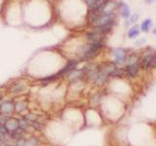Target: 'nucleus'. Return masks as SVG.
Instances as JSON below:
<instances>
[{
	"label": "nucleus",
	"mask_w": 156,
	"mask_h": 146,
	"mask_svg": "<svg viewBox=\"0 0 156 146\" xmlns=\"http://www.w3.org/2000/svg\"><path fill=\"white\" fill-rule=\"evenodd\" d=\"M152 63H153V65L156 67V55H155L154 57H153V61H152Z\"/></svg>",
	"instance_id": "6ab92c4d"
},
{
	"label": "nucleus",
	"mask_w": 156,
	"mask_h": 146,
	"mask_svg": "<svg viewBox=\"0 0 156 146\" xmlns=\"http://www.w3.org/2000/svg\"><path fill=\"white\" fill-rule=\"evenodd\" d=\"M153 54H147L145 55L141 61V66H143L144 69H148L150 67V65L152 64V61H153Z\"/></svg>",
	"instance_id": "39448f33"
},
{
	"label": "nucleus",
	"mask_w": 156,
	"mask_h": 146,
	"mask_svg": "<svg viewBox=\"0 0 156 146\" xmlns=\"http://www.w3.org/2000/svg\"><path fill=\"white\" fill-rule=\"evenodd\" d=\"M140 26H138V24H136V26H134L129 30L128 36L130 38H136L140 35Z\"/></svg>",
	"instance_id": "9d476101"
},
{
	"label": "nucleus",
	"mask_w": 156,
	"mask_h": 146,
	"mask_svg": "<svg viewBox=\"0 0 156 146\" xmlns=\"http://www.w3.org/2000/svg\"><path fill=\"white\" fill-rule=\"evenodd\" d=\"M144 43H145V39H144V38H141V39H140V40L136 41L135 45H136V46H140V45H143V44H144Z\"/></svg>",
	"instance_id": "f3484780"
},
{
	"label": "nucleus",
	"mask_w": 156,
	"mask_h": 146,
	"mask_svg": "<svg viewBox=\"0 0 156 146\" xmlns=\"http://www.w3.org/2000/svg\"><path fill=\"white\" fill-rule=\"evenodd\" d=\"M27 140L24 139V137L17 139L16 146H27Z\"/></svg>",
	"instance_id": "2eb2a0df"
},
{
	"label": "nucleus",
	"mask_w": 156,
	"mask_h": 146,
	"mask_svg": "<svg viewBox=\"0 0 156 146\" xmlns=\"http://www.w3.org/2000/svg\"><path fill=\"white\" fill-rule=\"evenodd\" d=\"M36 143H37V139H36V137H31L29 140H27V144L36 145Z\"/></svg>",
	"instance_id": "dca6fc26"
},
{
	"label": "nucleus",
	"mask_w": 156,
	"mask_h": 146,
	"mask_svg": "<svg viewBox=\"0 0 156 146\" xmlns=\"http://www.w3.org/2000/svg\"><path fill=\"white\" fill-rule=\"evenodd\" d=\"M27 103L23 101H21V102H17L16 104H15V109H16L18 112H23L27 110Z\"/></svg>",
	"instance_id": "9b49d317"
},
{
	"label": "nucleus",
	"mask_w": 156,
	"mask_h": 146,
	"mask_svg": "<svg viewBox=\"0 0 156 146\" xmlns=\"http://www.w3.org/2000/svg\"><path fill=\"white\" fill-rule=\"evenodd\" d=\"M152 26V21H151L150 19H146L144 21L141 23L140 24V30L144 31V32H148V30L151 28Z\"/></svg>",
	"instance_id": "1a4fd4ad"
},
{
	"label": "nucleus",
	"mask_w": 156,
	"mask_h": 146,
	"mask_svg": "<svg viewBox=\"0 0 156 146\" xmlns=\"http://www.w3.org/2000/svg\"><path fill=\"white\" fill-rule=\"evenodd\" d=\"M77 65H78V61H74V60H73V61H69L67 62V64L65 67H63L61 71H58L57 74H56L57 78L58 79V78H61L62 76L68 74V73H70L72 70L76 69Z\"/></svg>",
	"instance_id": "f257e3e1"
},
{
	"label": "nucleus",
	"mask_w": 156,
	"mask_h": 146,
	"mask_svg": "<svg viewBox=\"0 0 156 146\" xmlns=\"http://www.w3.org/2000/svg\"><path fill=\"white\" fill-rule=\"evenodd\" d=\"M124 74V70L121 69V68H115V69L112 71V73L110 74V76H113V77H122Z\"/></svg>",
	"instance_id": "f8f14e48"
},
{
	"label": "nucleus",
	"mask_w": 156,
	"mask_h": 146,
	"mask_svg": "<svg viewBox=\"0 0 156 146\" xmlns=\"http://www.w3.org/2000/svg\"><path fill=\"white\" fill-rule=\"evenodd\" d=\"M119 8L121 10V16L124 19H128L131 16V10L130 7L128 6V4H126L124 2L119 3Z\"/></svg>",
	"instance_id": "423d86ee"
},
{
	"label": "nucleus",
	"mask_w": 156,
	"mask_h": 146,
	"mask_svg": "<svg viewBox=\"0 0 156 146\" xmlns=\"http://www.w3.org/2000/svg\"><path fill=\"white\" fill-rule=\"evenodd\" d=\"M138 72H139V68H138V65L136 64H128L126 67V73L127 75L131 78H134L138 75Z\"/></svg>",
	"instance_id": "0eeeda50"
},
{
	"label": "nucleus",
	"mask_w": 156,
	"mask_h": 146,
	"mask_svg": "<svg viewBox=\"0 0 156 146\" xmlns=\"http://www.w3.org/2000/svg\"><path fill=\"white\" fill-rule=\"evenodd\" d=\"M15 109V104L11 100H5L0 104V113L3 116L10 115Z\"/></svg>",
	"instance_id": "f03ea898"
},
{
	"label": "nucleus",
	"mask_w": 156,
	"mask_h": 146,
	"mask_svg": "<svg viewBox=\"0 0 156 146\" xmlns=\"http://www.w3.org/2000/svg\"><path fill=\"white\" fill-rule=\"evenodd\" d=\"M84 1H85V3H86V5L88 7H89L90 9H93L97 5V3H98L99 0H84Z\"/></svg>",
	"instance_id": "4468645a"
},
{
	"label": "nucleus",
	"mask_w": 156,
	"mask_h": 146,
	"mask_svg": "<svg viewBox=\"0 0 156 146\" xmlns=\"http://www.w3.org/2000/svg\"><path fill=\"white\" fill-rule=\"evenodd\" d=\"M113 55H114V58H115V62L116 63H122L125 61V58H126V54L125 51L123 49L118 48L114 50L113 52Z\"/></svg>",
	"instance_id": "20e7f679"
},
{
	"label": "nucleus",
	"mask_w": 156,
	"mask_h": 146,
	"mask_svg": "<svg viewBox=\"0 0 156 146\" xmlns=\"http://www.w3.org/2000/svg\"><path fill=\"white\" fill-rule=\"evenodd\" d=\"M153 33H154V34H156V27L153 29Z\"/></svg>",
	"instance_id": "412c9836"
},
{
	"label": "nucleus",
	"mask_w": 156,
	"mask_h": 146,
	"mask_svg": "<svg viewBox=\"0 0 156 146\" xmlns=\"http://www.w3.org/2000/svg\"><path fill=\"white\" fill-rule=\"evenodd\" d=\"M2 99H3V92H0V101L2 100Z\"/></svg>",
	"instance_id": "aec40b11"
},
{
	"label": "nucleus",
	"mask_w": 156,
	"mask_h": 146,
	"mask_svg": "<svg viewBox=\"0 0 156 146\" xmlns=\"http://www.w3.org/2000/svg\"><path fill=\"white\" fill-rule=\"evenodd\" d=\"M145 3H147V4H150V3H153L155 0H144Z\"/></svg>",
	"instance_id": "a211bd4d"
},
{
	"label": "nucleus",
	"mask_w": 156,
	"mask_h": 146,
	"mask_svg": "<svg viewBox=\"0 0 156 146\" xmlns=\"http://www.w3.org/2000/svg\"><path fill=\"white\" fill-rule=\"evenodd\" d=\"M24 90H26V85L23 83H16L11 88V92H14V94H20Z\"/></svg>",
	"instance_id": "6e6552de"
},
{
	"label": "nucleus",
	"mask_w": 156,
	"mask_h": 146,
	"mask_svg": "<svg viewBox=\"0 0 156 146\" xmlns=\"http://www.w3.org/2000/svg\"><path fill=\"white\" fill-rule=\"evenodd\" d=\"M88 40L90 41V43H97V42H105L104 41V35L100 34L96 31H91L87 34Z\"/></svg>",
	"instance_id": "7ed1b4c3"
},
{
	"label": "nucleus",
	"mask_w": 156,
	"mask_h": 146,
	"mask_svg": "<svg viewBox=\"0 0 156 146\" xmlns=\"http://www.w3.org/2000/svg\"><path fill=\"white\" fill-rule=\"evenodd\" d=\"M140 18V15L139 14H133L132 16H130V19H129V22L127 23L126 24L128 26L129 23H135L136 22H138V19Z\"/></svg>",
	"instance_id": "ddd939ff"
}]
</instances>
